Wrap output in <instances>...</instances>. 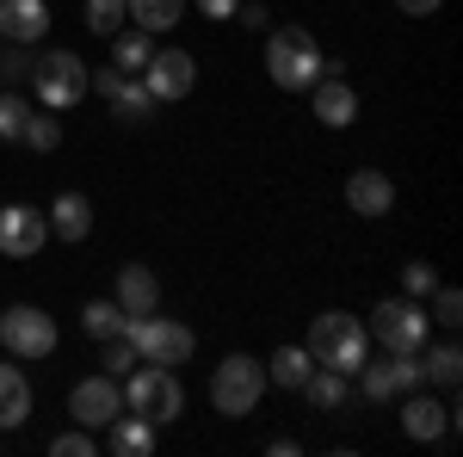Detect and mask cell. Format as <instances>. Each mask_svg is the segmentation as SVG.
<instances>
[{"label":"cell","instance_id":"cell-1","mask_svg":"<svg viewBox=\"0 0 463 457\" xmlns=\"http://www.w3.org/2000/svg\"><path fill=\"white\" fill-rule=\"evenodd\" d=\"M309 358L316 365H327V371H340V377H353L358 365L371 358V328L358 316H346V309H321L316 321H309Z\"/></svg>","mask_w":463,"mask_h":457},{"label":"cell","instance_id":"cell-2","mask_svg":"<svg viewBox=\"0 0 463 457\" xmlns=\"http://www.w3.org/2000/svg\"><path fill=\"white\" fill-rule=\"evenodd\" d=\"M266 74L285 93H309L321 74H327V62H321L316 37L303 32V25H285V32H266Z\"/></svg>","mask_w":463,"mask_h":457},{"label":"cell","instance_id":"cell-3","mask_svg":"<svg viewBox=\"0 0 463 457\" xmlns=\"http://www.w3.org/2000/svg\"><path fill=\"white\" fill-rule=\"evenodd\" d=\"M260 395H266V365L248 358V352H229V358L211 371V408L216 414L248 421L253 408H260Z\"/></svg>","mask_w":463,"mask_h":457},{"label":"cell","instance_id":"cell-4","mask_svg":"<svg viewBox=\"0 0 463 457\" xmlns=\"http://www.w3.org/2000/svg\"><path fill=\"white\" fill-rule=\"evenodd\" d=\"M124 408L130 414H143L148 426H174L185 414V389L167 365H143V371H130V389H124Z\"/></svg>","mask_w":463,"mask_h":457},{"label":"cell","instance_id":"cell-5","mask_svg":"<svg viewBox=\"0 0 463 457\" xmlns=\"http://www.w3.org/2000/svg\"><path fill=\"white\" fill-rule=\"evenodd\" d=\"M124 340L137 347L143 365H167V371L185 365L192 347H198V340H192V328H179V321H167V316H130V321H124Z\"/></svg>","mask_w":463,"mask_h":457},{"label":"cell","instance_id":"cell-6","mask_svg":"<svg viewBox=\"0 0 463 457\" xmlns=\"http://www.w3.org/2000/svg\"><path fill=\"white\" fill-rule=\"evenodd\" d=\"M32 93L43 100V111H69V106H80V100H87V62H80L74 50H50V56H37Z\"/></svg>","mask_w":463,"mask_h":457},{"label":"cell","instance_id":"cell-7","mask_svg":"<svg viewBox=\"0 0 463 457\" xmlns=\"http://www.w3.org/2000/svg\"><path fill=\"white\" fill-rule=\"evenodd\" d=\"M371 334L383 352H420L427 347V303L420 297H383L371 309Z\"/></svg>","mask_w":463,"mask_h":457},{"label":"cell","instance_id":"cell-8","mask_svg":"<svg viewBox=\"0 0 463 457\" xmlns=\"http://www.w3.org/2000/svg\"><path fill=\"white\" fill-rule=\"evenodd\" d=\"M0 340H6L13 358H50L56 352V316L37 309V303H13L0 316Z\"/></svg>","mask_w":463,"mask_h":457},{"label":"cell","instance_id":"cell-9","mask_svg":"<svg viewBox=\"0 0 463 457\" xmlns=\"http://www.w3.org/2000/svg\"><path fill=\"white\" fill-rule=\"evenodd\" d=\"M353 377L364 384V395H371V402H390V395H408V389L427 384V371H420V352H390L383 365H371V358H364Z\"/></svg>","mask_w":463,"mask_h":457},{"label":"cell","instance_id":"cell-10","mask_svg":"<svg viewBox=\"0 0 463 457\" xmlns=\"http://www.w3.org/2000/svg\"><path fill=\"white\" fill-rule=\"evenodd\" d=\"M69 414H74V426H111L118 414H124V384L118 377H80V384L69 389Z\"/></svg>","mask_w":463,"mask_h":457},{"label":"cell","instance_id":"cell-11","mask_svg":"<svg viewBox=\"0 0 463 457\" xmlns=\"http://www.w3.org/2000/svg\"><path fill=\"white\" fill-rule=\"evenodd\" d=\"M43 242H50V216L43 211H32V205H6L0 211V253L6 260H32Z\"/></svg>","mask_w":463,"mask_h":457},{"label":"cell","instance_id":"cell-12","mask_svg":"<svg viewBox=\"0 0 463 457\" xmlns=\"http://www.w3.org/2000/svg\"><path fill=\"white\" fill-rule=\"evenodd\" d=\"M137 81H143L155 100H185V93H192V81H198V62H192L185 50H155V56H148V69L137 74Z\"/></svg>","mask_w":463,"mask_h":457},{"label":"cell","instance_id":"cell-13","mask_svg":"<svg viewBox=\"0 0 463 457\" xmlns=\"http://www.w3.org/2000/svg\"><path fill=\"white\" fill-rule=\"evenodd\" d=\"M111 303L124 309V316H155V303H161V279L148 272V266H118V290H111Z\"/></svg>","mask_w":463,"mask_h":457},{"label":"cell","instance_id":"cell-14","mask_svg":"<svg viewBox=\"0 0 463 457\" xmlns=\"http://www.w3.org/2000/svg\"><path fill=\"white\" fill-rule=\"evenodd\" d=\"M346 205H353V216H390L395 211V179L377 174V167H358L346 179Z\"/></svg>","mask_w":463,"mask_h":457},{"label":"cell","instance_id":"cell-15","mask_svg":"<svg viewBox=\"0 0 463 457\" xmlns=\"http://www.w3.org/2000/svg\"><path fill=\"white\" fill-rule=\"evenodd\" d=\"M309 93H316V118L327 124V130H346V124L358 118V93L340 81V74H321Z\"/></svg>","mask_w":463,"mask_h":457},{"label":"cell","instance_id":"cell-16","mask_svg":"<svg viewBox=\"0 0 463 457\" xmlns=\"http://www.w3.org/2000/svg\"><path fill=\"white\" fill-rule=\"evenodd\" d=\"M43 32H50V6L43 0H0V37L37 43Z\"/></svg>","mask_w":463,"mask_h":457},{"label":"cell","instance_id":"cell-17","mask_svg":"<svg viewBox=\"0 0 463 457\" xmlns=\"http://www.w3.org/2000/svg\"><path fill=\"white\" fill-rule=\"evenodd\" d=\"M402 433H408V439H445V433H451V408L408 389V402H402Z\"/></svg>","mask_w":463,"mask_h":457},{"label":"cell","instance_id":"cell-18","mask_svg":"<svg viewBox=\"0 0 463 457\" xmlns=\"http://www.w3.org/2000/svg\"><path fill=\"white\" fill-rule=\"evenodd\" d=\"M87 229H93V205H87L80 192H62V198L50 205V235H56V242H87Z\"/></svg>","mask_w":463,"mask_h":457},{"label":"cell","instance_id":"cell-19","mask_svg":"<svg viewBox=\"0 0 463 457\" xmlns=\"http://www.w3.org/2000/svg\"><path fill=\"white\" fill-rule=\"evenodd\" d=\"M25 421H32V384H25L19 365H0V433Z\"/></svg>","mask_w":463,"mask_h":457},{"label":"cell","instance_id":"cell-20","mask_svg":"<svg viewBox=\"0 0 463 457\" xmlns=\"http://www.w3.org/2000/svg\"><path fill=\"white\" fill-rule=\"evenodd\" d=\"M309 371H316L309 347H279L272 358H266V384H279V389H303V384H309Z\"/></svg>","mask_w":463,"mask_h":457},{"label":"cell","instance_id":"cell-21","mask_svg":"<svg viewBox=\"0 0 463 457\" xmlns=\"http://www.w3.org/2000/svg\"><path fill=\"white\" fill-rule=\"evenodd\" d=\"M155 433H161V426H148L143 414H118L106 445H111L118 457H148V452H155Z\"/></svg>","mask_w":463,"mask_h":457},{"label":"cell","instance_id":"cell-22","mask_svg":"<svg viewBox=\"0 0 463 457\" xmlns=\"http://www.w3.org/2000/svg\"><path fill=\"white\" fill-rule=\"evenodd\" d=\"M155 106H161V100L148 93L137 74H124V81H118V93H111V118H124V124H143V118H155Z\"/></svg>","mask_w":463,"mask_h":457},{"label":"cell","instance_id":"cell-23","mask_svg":"<svg viewBox=\"0 0 463 457\" xmlns=\"http://www.w3.org/2000/svg\"><path fill=\"white\" fill-rule=\"evenodd\" d=\"M148 56H155V37H148V32H118V37H111V69L143 74Z\"/></svg>","mask_w":463,"mask_h":457},{"label":"cell","instance_id":"cell-24","mask_svg":"<svg viewBox=\"0 0 463 457\" xmlns=\"http://www.w3.org/2000/svg\"><path fill=\"white\" fill-rule=\"evenodd\" d=\"M179 13H185V0H130V19H137V32H174Z\"/></svg>","mask_w":463,"mask_h":457},{"label":"cell","instance_id":"cell-25","mask_svg":"<svg viewBox=\"0 0 463 457\" xmlns=\"http://www.w3.org/2000/svg\"><path fill=\"white\" fill-rule=\"evenodd\" d=\"M124 321H130V316H124L111 297H93V303L80 309V328H87L93 340H111V334H124Z\"/></svg>","mask_w":463,"mask_h":457},{"label":"cell","instance_id":"cell-26","mask_svg":"<svg viewBox=\"0 0 463 457\" xmlns=\"http://www.w3.org/2000/svg\"><path fill=\"white\" fill-rule=\"evenodd\" d=\"M303 395L327 414V408H340V402H346V377H340V371H327V365H316V371H309V384H303Z\"/></svg>","mask_w":463,"mask_h":457},{"label":"cell","instance_id":"cell-27","mask_svg":"<svg viewBox=\"0 0 463 457\" xmlns=\"http://www.w3.org/2000/svg\"><path fill=\"white\" fill-rule=\"evenodd\" d=\"M87 25L99 37H118L130 25V0H87Z\"/></svg>","mask_w":463,"mask_h":457},{"label":"cell","instance_id":"cell-28","mask_svg":"<svg viewBox=\"0 0 463 457\" xmlns=\"http://www.w3.org/2000/svg\"><path fill=\"white\" fill-rule=\"evenodd\" d=\"M420 371H427L432 384H445V389H451V384L463 377V352L451 347V340H445V347H432L427 358H420Z\"/></svg>","mask_w":463,"mask_h":457},{"label":"cell","instance_id":"cell-29","mask_svg":"<svg viewBox=\"0 0 463 457\" xmlns=\"http://www.w3.org/2000/svg\"><path fill=\"white\" fill-rule=\"evenodd\" d=\"M25 148H37V155H50V148H62V124H56V118H50V111H32V118H25Z\"/></svg>","mask_w":463,"mask_h":457},{"label":"cell","instance_id":"cell-30","mask_svg":"<svg viewBox=\"0 0 463 457\" xmlns=\"http://www.w3.org/2000/svg\"><path fill=\"white\" fill-rule=\"evenodd\" d=\"M25 118H32V106H25L19 93H0V137L19 142V137H25Z\"/></svg>","mask_w":463,"mask_h":457},{"label":"cell","instance_id":"cell-31","mask_svg":"<svg viewBox=\"0 0 463 457\" xmlns=\"http://www.w3.org/2000/svg\"><path fill=\"white\" fill-rule=\"evenodd\" d=\"M130 358H137V347L124 340V334H111L106 352H99V365H106V377H130Z\"/></svg>","mask_w":463,"mask_h":457},{"label":"cell","instance_id":"cell-32","mask_svg":"<svg viewBox=\"0 0 463 457\" xmlns=\"http://www.w3.org/2000/svg\"><path fill=\"white\" fill-rule=\"evenodd\" d=\"M427 321H439V328H458V321H463V297L439 284V290H432V316H427Z\"/></svg>","mask_w":463,"mask_h":457},{"label":"cell","instance_id":"cell-33","mask_svg":"<svg viewBox=\"0 0 463 457\" xmlns=\"http://www.w3.org/2000/svg\"><path fill=\"white\" fill-rule=\"evenodd\" d=\"M402 290H408V297H420V303H427L432 290H439V272H432L427 260H414V266H408V272H402Z\"/></svg>","mask_w":463,"mask_h":457},{"label":"cell","instance_id":"cell-34","mask_svg":"<svg viewBox=\"0 0 463 457\" xmlns=\"http://www.w3.org/2000/svg\"><path fill=\"white\" fill-rule=\"evenodd\" d=\"M50 452H56V457H93L99 445H93L87 426H74V433H62V439H50Z\"/></svg>","mask_w":463,"mask_h":457},{"label":"cell","instance_id":"cell-35","mask_svg":"<svg viewBox=\"0 0 463 457\" xmlns=\"http://www.w3.org/2000/svg\"><path fill=\"white\" fill-rule=\"evenodd\" d=\"M32 43H19V50H13V56H6V62H0V81H32Z\"/></svg>","mask_w":463,"mask_h":457},{"label":"cell","instance_id":"cell-36","mask_svg":"<svg viewBox=\"0 0 463 457\" xmlns=\"http://www.w3.org/2000/svg\"><path fill=\"white\" fill-rule=\"evenodd\" d=\"M192 6H198L204 19H235V6H241V0H192Z\"/></svg>","mask_w":463,"mask_h":457},{"label":"cell","instance_id":"cell-37","mask_svg":"<svg viewBox=\"0 0 463 457\" xmlns=\"http://www.w3.org/2000/svg\"><path fill=\"white\" fill-rule=\"evenodd\" d=\"M395 6H402V13H408V19H432V13H439V6H445V0H395Z\"/></svg>","mask_w":463,"mask_h":457}]
</instances>
